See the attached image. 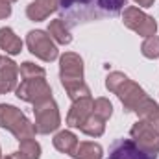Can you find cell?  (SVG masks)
Here are the masks:
<instances>
[{
	"mask_svg": "<svg viewBox=\"0 0 159 159\" xmlns=\"http://www.w3.org/2000/svg\"><path fill=\"white\" fill-rule=\"evenodd\" d=\"M48 35L54 39L56 44H70L72 43V34H70V28L61 20V19H54V20H50V24H48Z\"/></svg>",
	"mask_w": 159,
	"mask_h": 159,
	"instance_id": "16",
	"label": "cell"
},
{
	"mask_svg": "<svg viewBox=\"0 0 159 159\" xmlns=\"http://www.w3.org/2000/svg\"><path fill=\"white\" fill-rule=\"evenodd\" d=\"M34 115H35L34 128H35V133H39V135L54 133L61 126L59 107H57V104L52 96L34 104Z\"/></svg>",
	"mask_w": 159,
	"mask_h": 159,
	"instance_id": "5",
	"label": "cell"
},
{
	"mask_svg": "<svg viewBox=\"0 0 159 159\" xmlns=\"http://www.w3.org/2000/svg\"><path fill=\"white\" fill-rule=\"evenodd\" d=\"M19 81V65L7 57L0 56V94H7L17 89Z\"/></svg>",
	"mask_w": 159,
	"mask_h": 159,
	"instance_id": "11",
	"label": "cell"
},
{
	"mask_svg": "<svg viewBox=\"0 0 159 159\" xmlns=\"http://www.w3.org/2000/svg\"><path fill=\"white\" fill-rule=\"evenodd\" d=\"M126 0H59V19L76 28L87 22L111 19L122 13Z\"/></svg>",
	"mask_w": 159,
	"mask_h": 159,
	"instance_id": "1",
	"label": "cell"
},
{
	"mask_svg": "<svg viewBox=\"0 0 159 159\" xmlns=\"http://www.w3.org/2000/svg\"><path fill=\"white\" fill-rule=\"evenodd\" d=\"M0 159H11V156H6V157H4V156H2V157Z\"/></svg>",
	"mask_w": 159,
	"mask_h": 159,
	"instance_id": "28",
	"label": "cell"
},
{
	"mask_svg": "<svg viewBox=\"0 0 159 159\" xmlns=\"http://www.w3.org/2000/svg\"><path fill=\"white\" fill-rule=\"evenodd\" d=\"M0 157H2V148H0Z\"/></svg>",
	"mask_w": 159,
	"mask_h": 159,
	"instance_id": "29",
	"label": "cell"
},
{
	"mask_svg": "<svg viewBox=\"0 0 159 159\" xmlns=\"http://www.w3.org/2000/svg\"><path fill=\"white\" fill-rule=\"evenodd\" d=\"M106 89L109 93L117 94V98L120 100L126 113H135L137 115L139 109L150 98L139 83H135L133 80H129L124 72H119V70H113L106 76Z\"/></svg>",
	"mask_w": 159,
	"mask_h": 159,
	"instance_id": "2",
	"label": "cell"
},
{
	"mask_svg": "<svg viewBox=\"0 0 159 159\" xmlns=\"http://www.w3.org/2000/svg\"><path fill=\"white\" fill-rule=\"evenodd\" d=\"M26 46H28V50L35 57H39L41 61H44V63H52V61H56L59 57L57 44L54 43V39L44 30H32V32H28Z\"/></svg>",
	"mask_w": 159,
	"mask_h": 159,
	"instance_id": "7",
	"label": "cell"
},
{
	"mask_svg": "<svg viewBox=\"0 0 159 159\" xmlns=\"http://www.w3.org/2000/svg\"><path fill=\"white\" fill-rule=\"evenodd\" d=\"M133 2H135L139 7H152L156 0H133Z\"/></svg>",
	"mask_w": 159,
	"mask_h": 159,
	"instance_id": "25",
	"label": "cell"
},
{
	"mask_svg": "<svg viewBox=\"0 0 159 159\" xmlns=\"http://www.w3.org/2000/svg\"><path fill=\"white\" fill-rule=\"evenodd\" d=\"M9 156H11V159H28L22 152H13V154H9Z\"/></svg>",
	"mask_w": 159,
	"mask_h": 159,
	"instance_id": "26",
	"label": "cell"
},
{
	"mask_svg": "<svg viewBox=\"0 0 159 159\" xmlns=\"http://www.w3.org/2000/svg\"><path fill=\"white\" fill-rule=\"evenodd\" d=\"M93 106H94L93 96H83L78 100H72V106H70L69 115H67V126L80 129L83 126V122L87 120V117L93 113Z\"/></svg>",
	"mask_w": 159,
	"mask_h": 159,
	"instance_id": "12",
	"label": "cell"
},
{
	"mask_svg": "<svg viewBox=\"0 0 159 159\" xmlns=\"http://www.w3.org/2000/svg\"><path fill=\"white\" fill-rule=\"evenodd\" d=\"M106 159H156V156H150L141 150L131 139H117L111 143Z\"/></svg>",
	"mask_w": 159,
	"mask_h": 159,
	"instance_id": "10",
	"label": "cell"
},
{
	"mask_svg": "<svg viewBox=\"0 0 159 159\" xmlns=\"http://www.w3.org/2000/svg\"><path fill=\"white\" fill-rule=\"evenodd\" d=\"M11 15V4H7L6 0H0V20L7 19Z\"/></svg>",
	"mask_w": 159,
	"mask_h": 159,
	"instance_id": "24",
	"label": "cell"
},
{
	"mask_svg": "<svg viewBox=\"0 0 159 159\" xmlns=\"http://www.w3.org/2000/svg\"><path fill=\"white\" fill-rule=\"evenodd\" d=\"M80 131L81 133H85V135H89V137H102L104 135V131H106V120H102L100 117H96L94 113H91L87 120L83 122V126L80 128Z\"/></svg>",
	"mask_w": 159,
	"mask_h": 159,
	"instance_id": "18",
	"label": "cell"
},
{
	"mask_svg": "<svg viewBox=\"0 0 159 159\" xmlns=\"http://www.w3.org/2000/svg\"><path fill=\"white\" fill-rule=\"evenodd\" d=\"M19 74L22 80H34V78H46V70L32 63V61H24L20 67H19Z\"/></svg>",
	"mask_w": 159,
	"mask_h": 159,
	"instance_id": "20",
	"label": "cell"
},
{
	"mask_svg": "<svg viewBox=\"0 0 159 159\" xmlns=\"http://www.w3.org/2000/svg\"><path fill=\"white\" fill-rule=\"evenodd\" d=\"M141 54L146 59H157L159 57V35L144 37L143 44H141Z\"/></svg>",
	"mask_w": 159,
	"mask_h": 159,
	"instance_id": "22",
	"label": "cell"
},
{
	"mask_svg": "<svg viewBox=\"0 0 159 159\" xmlns=\"http://www.w3.org/2000/svg\"><path fill=\"white\" fill-rule=\"evenodd\" d=\"M15 94L19 100L35 104L48 96H52V87L48 85L46 78H34V80H22L20 85H17Z\"/></svg>",
	"mask_w": 159,
	"mask_h": 159,
	"instance_id": "9",
	"label": "cell"
},
{
	"mask_svg": "<svg viewBox=\"0 0 159 159\" xmlns=\"http://www.w3.org/2000/svg\"><path fill=\"white\" fill-rule=\"evenodd\" d=\"M122 24L141 37H150V35H156L157 32L156 19L144 13L143 9H139L137 6H126L122 9Z\"/></svg>",
	"mask_w": 159,
	"mask_h": 159,
	"instance_id": "6",
	"label": "cell"
},
{
	"mask_svg": "<svg viewBox=\"0 0 159 159\" xmlns=\"http://www.w3.org/2000/svg\"><path fill=\"white\" fill-rule=\"evenodd\" d=\"M129 139L146 154L156 156L159 154V131L146 120L139 119L129 129Z\"/></svg>",
	"mask_w": 159,
	"mask_h": 159,
	"instance_id": "8",
	"label": "cell"
},
{
	"mask_svg": "<svg viewBox=\"0 0 159 159\" xmlns=\"http://www.w3.org/2000/svg\"><path fill=\"white\" fill-rule=\"evenodd\" d=\"M19 152H22L28 159H41V144L34 139V137H28V139H22L19 141Z\"/></svg>",
	"mask_w": 159,
	"mask_h": 159,
	"instance_id": "21",
	"label": "cell"
},
{
	"mask_svg": "<svg viewBox=\"0 0 159 159\" xmlns=\"http://www.w3.org/2000/svg\"><path fill=\"white\" fill-rule=\"evenodd\" d=\"M0 50H4L7 56H17L22 52V41L9 26L0 28Z\"/></svg>",
	"mask_w": 159,
	"mask_h": 159,
	"instance_id": "14",
	"label": "cell"
},
{
	"mask_svg": "<svg viewBox=\"0 0 159 159\" xmlns=\"http://www.w3.org/2000/svg\"><path fill=\"white\" fill-rule=\"evenodd\" d=\"M59 81L70 100L91 96V89L83 80V59L76 52L59 56Z\"/></svg>",
	"mask_w": 159,
	"mask_h": 159,
	"instance_id": "3",
	"label": "cell"
},
{
	"mask_svg": "<svg viewBox=\"0 0 159 159\" xmlns=\"http://www.w3.org/2000/svg\"><path fill=\"white\" fill-rule=\"evenodd\" d=\"M59 0H34L26 7V17L34 22L46 20L54 11H57Z\"/></svg>",
	"mask_w": 159,
	"mask_h": 159,
	"instance_id": "13",
	"label": "cell"
},
{
	"mask_svg": "<svg viewBox=\"0 0 159 159\" xmlns=\"http://www.w3.org/2000/svg\"><path fill=\"white\" fill-rule=\"evenodd\" d=\"M52 143H54V148H56L57 152L72 156L80 141H78V137H76V133H72L70 129H61V131H57V133L54 135Z\"/></svg>",
	"mask_w": 159,
	"mask_h": 159,
	"instance_id": "15",
	"label": "cell"
},
{
	"mask_svg": "<svg viewBox=\"0 0 159 159\" xmlns=\"http://www.w3.org/2000/svg\"><path fill=\"white\" fill-rule=\"evenodd\" d=\"M93 113H94L96 117H100L102 120H106V122H107V120L111 119V115H113V104H111L107 98L100 96V98H96V100H94Z\"/></svg>",
	"mask_w": 159,
	"mask_h": 159,
	"instance_id": "23",
	"label": "cell"
},
{
	"mask_svg": "<svg viewBox=\"0 0 159 159\" xmlns=\"http://www.w3.org/2000/svg\"><path fill=\"white\" fill-rule=\"evenodd\" d=\"M6 2H7V4H15L17 0H6Z\"/></svg>",
	"mask_w": 159,
	"mask_h": 159,
	"instance_id": "27",
	"label": "cell"
},
{
	"mask_svg": "<svg viewBox=\"0 0 159 159\" xmlns=\"http://www.w3.org/2000/svg\"><path fill=\"white\" fill-rule=\"evenodd\" d=\"M0 128L7 129L17 141L35 135L34 122H30V119L19 107L11 104H0Z\"/></svg>",
	"mask_w": 159,
	"mask_h": 159,
	"instance_id": "4",
	"label": "cell"
},
{
	"mask_svg": "<svg viewBox=\"0 0 159 159\" xmlns=\"http://www.w3.org/2000/svg\"><path fill=\"white\" fill-rule=\"evenodd\" d=\"M74 159H102L104 157V150L98 143H91V141H81L78 143L74 154L70 156Z\"/></svg>",
	"mask_w": 159,
	"mask_h": 159,
	"instance_id": "17",
	"label": "cell"
},
{
	"mask_svg": "<svg viewBox=\"0 0 159 159\" xmlns=\"http://www.w3.org/2000/svg\"><path fill=\"white\" fill-rule=\"evenodd\" d=\"M137 117L143 119V120H146V122H150V124L159 131V104L157 102H154L152 98L146 100V104L139 109Z\"/></svg>",
	"mask_w": 159,
	"mask_h": 159,
	"instance_id": "19",
	"label": "cell"
}]
</instances>
